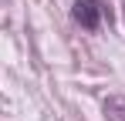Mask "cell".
Listing matches in <instances>:
<instances>
[{
    "mask_svg": "<svg viewBox=\"0 0 125 121\" xmlns=\"http://www.w3.org/2000/svg\"><path fill=\"white\" fill-rule=\"evenodd\" d=\"M71 14H74V20H78V24H81L84 30H95V27H98V24H102V3H98V0H74V10H71Z\"/></svg>",
    "mask_w": 125,
    "mask_h": 121,
    "instance_id": "6da1fadb",
    "label": "cell"
},
{
    "mask_svg": "<svg viewBox=\"0 0 125 121\" xmlns=\"http://www.w3.org/2000/svg\"><path fill=\"white\" fill-rule=\"evenodd\" d=\"M105 114L112 121H125V98H112L108 104H105Z\"/></svg>",
    "mask_w": 125,
    "mask_h": 121,
    "instance_id": "7a4b0ae2",
    "label": "cell"
}]
</instances>
